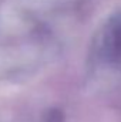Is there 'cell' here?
I'll return each mask as SVG.
<instances>
[{"instance_id":"obj_1","label":"cell","mask_w":121,"mask_h":122,"mask_svg":"<svg viewBox=\"0 0 121 122\" xmlns=\"http://www.w3.org/2000/svg\"><path fill=\"white\" fill-rule=\"evenodd\" d=\"M107 48H108V56L111 57L113 61L121 60V23L117 24L110 33Z\"/></svg>"}]
</instances>
